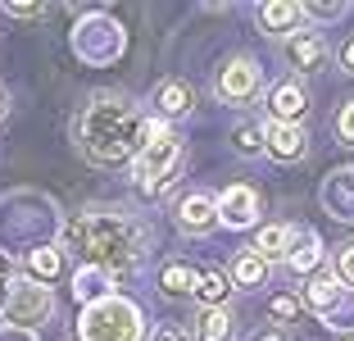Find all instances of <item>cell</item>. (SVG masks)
I'll use <instances>...</instances> for the list:
<instances>
[{"label": "cell", "mask_w": 354, "mask_h": 341, "mask_svg": "<svg viewBox=\"0 0 354 341\" xmlns=\"http://www.w3.org/2000/svg\"><path fill=\"white\" fill-rule=\"evenodd\" d=\"M155 110L164 114V119H187V114L196 110V91H191L182 78H168V82H159V91H155Z\"/></svg>", "instance_id": "13"}, {"label": "cell", "mask_w": 354, "mask_h": 341, "mask_svg": "<svg viewBox=\"0 0 354 341\" xmlns=\"http://www.w3.org/2000/svg\"><path fill=\"white\" fill-rule=\"evenodd\" d=\"M259 87H263V69H259V60L254 55H232L227 64L218 69V82H214V96H218L223 105H250L254 96H259Z\"/></svg>", "instance_id": "6"}, {"label": "cell", "mask_w": 354, "mask_h": 341, "mask_svg": "<svg viewBox=\"0 0 354 341\" xmlns=\"http://www.w3.org/2000/svg\"><path fill=\"white\" fill-rule=\"evenodd\" d=\"M263 100H268V123H300L304 110H309V91L295 78L291 82H272Z\"/></svg>", "instance_id": "11"}, {"label": "cell", "mask_w": 354, "mask_h": 341, "mask_svg": "<svg viewBox=\"0 0 354 341\" xmlns=\"http://www.w3.org/2000/svg\"><path fill=\"white\" fill-rule=\"evenodd\" d=\"M59 264H64V255H59L55 246H37V250H28V269L37 273V282L55 278V273H59Z\"/></svg>", "instance_id": "20"}, {"label": "cell", "mask_w": 354, "mask_h": 341, "mask_svg": "<svg viewBox=\"0 0 354 341\" xmlns=\"http://www.w3.org/2000/svg\"><path fill=\"white\" fill-rule=\"evenodd\" d=\"M291 241H295V227H291V223H263L250 250H254L259 259H268V264H272V259H286Z\"/></svg>", "instance_id": "15"}, {"label": "cell", "mask_w": 354, "mask_h": 341, "mask_svg": "<svg viewBox=\"0 0 354 341\" xmlns=\"http://www.w3.org/2000/svg\"><path fill=\"white\" fill-rule=\"evenodd\" d=\"M323 200L336 218H354V168H341V173L327 177L323 186Z\"/></svg>", "instance_id": "16"}, {"label": "cell", "mask_w": 354, "mask_h": 341, "mask_svg": "<svg viewBox=\"0 0 354 341\" xmlns=\"http://www.w3.org/2000/svg\"><path fill=\"white\" fill-rule=\"evenodd\" d=\"M191 341H232V310H227V305L200 310L196 328H191Z\"/></svg>", "instance_id": "18"}, {"label": "cell", "mask_w": 354, "mask_h": 341, "mask_svg": "<svg viewBox=\"0 0 354 341\" xmlns=\"http://www.w3.org/2000/svg\"><path fill=\"white\" fill-rule=\"evenodd\" d=\"M64 246L91 259V269L109 273V278H127V273L146 259V227L123 209H77L64 223Z\"/></svg>", "instance_id": "1"}, {"label": "cell", "mask_w": 354, "mask_h": 341, "mask_svg": "<svg viewBox=\"0 0 354 341\" xmlns=\"http://www.w3.org/2000/svg\"><path fill=\"white\" fill-rule=\"evenodd\" d=\"M336 137H341L345 146H354V100H345L341 114H336Z\"/></svg>", "instance_id": "26"}, {"label": "cell", "mask_w": 354, "mask_h": 341, "mask_svg": "<svg viewBox=\"0 0 354 341\" xmlns=\"http://www.w3.org/2000/svg\"><path fill=\"white\" fill-rule=\"evenodd\" d=\"M173 214H177V227H182L187 237H209V232L218 227V205H214V196H205V191L182 196Z\"/></svg>", "instance_id": "10"}, {"label": "cell", "mask_w": 354, "mask_h": 341, "mask_svg": "<svg viewBox=\"0 0 354 341\" xmlns=\"http://www.w3.org/2000/svg\"><path fill=\"white\" fill-rule=\"evenodd\" d=\"M214 205H218V223L241 232V227H250L254 218H259V191H254V186H245V182H232L227 191L214 200Z\"/></svg>", "instance_id": "8"}, {"label": "cell", "mask_w": 354, "mask_h": 341, "mask_svg": "<svg viewBox=\"0 0 354 341\" xmlns=\"http://www.w3.org/2000/svg\"><path fill=\"white\" fill-rule=\"evenodd\" d=\"M232 150H241V155H259L263 150V128H254V123L232 128Z\"/></svg>", "instance_id": "22"}, {"label": "cell", "mask_w": 354, "mask_h": 341, "mask_svg": "<svg viewBox=\"0 0 354 341\" xmlns=\"http://www.w3.org/2000/svg\"><path fill=\"white\" fill-rule=\"evenodd\" d=\"M286 269L300 273V278H313V273L323 269V241L313 237V232H300V227H295V241H291V250H286Z\"/></svg>", "instance_id": "12"}, {"label": "cell", "mask_w": 354, "mask_h": 341, "mask_svg": "<svg viewBox=\"0 0 354 341\" xmlns=\"http://www.w3.org/2000/svg\"><path fill=\"white\" fill-rule=\"evenodd\" d=\"M159 282H164V287H159L164 296H191V291H196V273H191L187 264H168Z\"/></svg>", "instance_id": "21"}, {"label": "cell", "mask_w": 354, "mask_h": 341, "mask_svg": "<svg viewBox=\"0 0 354 341\" xmlns=\"http://www.w3.org/2000/svg\"><path fill=\"white\" fill-rule=\"evenodd\" d=\"M268 269H272V264H268V259H259V255H254V250H236V259H232V287H236V291H259L263 287V282H268Z\"/></svg>", "instance_id": "14"}, {"label": "cell", "mask_w": 354, "mask_h": 341, "mask_svg": "<svg viewBox=\"0 0 354 341\" xmlns=\"http://www.w3.org/2000/svg\"><path fill=\"white\" fill-rule=\"evenodd\" d=\"M300 19H304V5H291V0H268V5H259V23L268 32H300Z\"/></svg>", "instance_id": "17"}, {"label": "cell", "mask_w": 354, "mask_h": 341, "mask_svg": "<svg viewBox=\"0 0 354 341\" xmlns=\"http://www.w3.org/2000/svg\"><path fill=\"white\" fill-rule=\"evenodd\" d=\"M245 341H286V332H281V328H259V332H250Z\"/></svg>", "instance_id": "31"}, {"label": "cell", "mask_w": 354, "mask_h": 341, "mask_svg": "<svg viewBox=\"0 0 354 341\" xmlns=\"http://www.w3.org/2000/svg\"><path fill=\"white\" fill-rule=\"evenodd\" d=\"M5 273L10 269H5V259H0V305H5V291H10V278H5Z\"/></svg>", "instance_id": "32"}, {"label": "cell", "mask_w": 354, "mask_h": 341, "mask_svg": "<svg viewBox=\"0 0 354 341\" xmlns=\"http://www.w3.org/2000/svg\"><path fill=\"white\" fill-rule=\"evenodd\" d=\"M263 150H268L277 164H300L309 155V132L300 123H268L263 128Z\"/></svg>", "instance_id": "9"}, {"label": "cell", "mask_w": 354, "mask_h": 341, "mask_svg": "<svg viewBox=\"0 0 354 341\" xmlns=\"http://www.w3.org/2000/svg\"><path fill=\"white\" fill-rule=\"evenodd\" d=\"M281 55H286V64H291L295 73H323L327 64V42H323V32H291L286 42H281Z\"/></svg>", "instance_id": "7"}, {"label": "cell", "mask_w": 354, "mask_h": 341, "mask_svg": "<svg viewBox=\"0 0 354 341\" xmlns=\"http://www.w3.org/2000/svg\"><path fill=\"white\" fill-rule=\"evenodd\" d=\"M141 332H146V319L123 296H100L77 319V337L82 341H141Z\"/></svg>", "instance_id": "3"}, {"label": "cell", "mask_w": 354, "mask_h": 341, "mask_svg": "<svg viewBox=\"0 0 354 341\" xmlns=\"http://www.w3.org/2000/svg\"><path fill=\"white\" fill-rule=\"evenodd\" d=\"M232 291V282L223 278L218 269H209V273H196V296H200V310H214V305H223Z\"/></svg>", "instance_id": "19"}, {"label": "cell", "mask_w": 354, "mask_h": 341, "mask_svg": "<svg viewBox=\"0 0 354 341\" xmlns=\"http://www.w3.org/2000/svg\"><path fill=\"white\" fill-rule=\"evenodd\" d=\"M345 341H354V337H345Z\"/></svg>", "instance_id": "34"}, {"label": "cell", "mask_w": 354, "mask_h": 341, "mask_svg": "<svg viewBox=\"0 0 354 341\" xmlns=\"http://www.w3.org/2000/svg\"><path fill=\"white\" fill-rule=\"evenodd\" d=\"M141 128L146 123L127 105V96L100 91L82 105V114H77V123H73V137H77V150L95 168H123L141 150Z\"/></svg>", "instance_id": "2"}, {"label": "cell", "mask_w": 354, "mask_h": 341, "mask_svg": "<svg viewBox=\"0 0 354 341\" xmlns=\"http://www.w3.org/2000/svg\"><path fill=\"white\" fill-rule=\"evenodd\" d=\"M336 278L354 291V241H345V246L336 250Z\"/></svg>", "instance_id": "25"}, {"label": "cell", "mask_w": 354, "mask_h": 341, "mask_svg": "<svg viewBox=\"0 0 354 341\" xmlns=\"http://www.w3.org/2000/svg\"><path fill=\"white\" fill-rule=\"evenodd\" d=\"M341 14H345V5H304V19H318V23H332Z\"/></svg>", "instance_id": "27"}, {"label": "cell", "mask_w": 354, "mask_h": 341, "mask_svg": "<svg viewBox=\"0 0 354 341\" xmlns=\"http://www.w3.org/2000/svg\"><path fill=\"white\" fill-rule=\"evenodd\" d=\"M77 300H86V305H95V300H100L104 296V273L100 269H82V273H77Z\"/></svg>", "instance_id": "23"}, {"label": "cell", "mask_w": 354, "mask_h": 341, "mask_svg": "<svg viewBox=\"0 0 354 341\" xmlns=\"http://www.w3.org/2000/svg\"><path fill=\"white\" fill-rule=\"evenodd\" d=\"M150 341H191V332H182L177 323H159V328H155V337H150Z\"/></svg>", "instance_id": "28"}, {"label": "cell", "mask_w": 354, "mask_h": 341, "mask_svg": "<svg viewBox=\"0 0 354 341\" xmlns=\"http://www.w3.org/2000/svg\"><path fill=\"white\" fill-rule=\"evenodd\" d=\"M0 119H5V91H0Z\"/></svg>", "instance_id": "33"}, {"label": "cell", "mask_w": 354, "mask_h": 341, "mask_svg": "<svg viewBox=\"0 0 354 341\" xmlns=\"http://www.w3.org/2000/svg\"><path fill=\"white\" fill-rule=\"evenodd\" d=\"M336 60H341V69H345V73L354 78V37H350V42L341 46V51H336Z\"/></svg>", "instance_id": "30"}, {"label": "cell", "mask_w": 354, "mask_h": 341, "mask_svg": "<svg viewBox=\"0 0 354 341\" xmlns=\"http://www.w3.org/2000/svg\"><path fill=\"white\" fill-rule=\"evenodd\" d=\"M0 310H5V319H10L14 328H41V323H50V314H55V296H50L46 282L19 278V282H10Z\"/></svg>", "instance_id": "5"}, {"label": "cell", "mask_w": 354, "mask_h": 341, "mask_svg": "<svg viewBox=\"0 0 354 341\" xmlns=\"http://www.w3.org/2000/svg\"><path fill=\"white\" fill-rule=\"evenodd\" d=\"M268 319H277V323H295V319H300V300L286 296V291H281V296H272V300H268Z\"/></svg>", "instance_id": "24"}, {"label": "cell", "mask_w": 354, "mask_h": 341, "mask_svg": "<svg viewBox=\"0 0 354 341\" xmlns=\"http://www.w3.org/2000/svg\"><path fill=\"white\" fill-rule=\"evenodd\" d=\"M304 305L318 319H327V328H354V291L336 273H323V269L313 273L309 287H304Z\"/></svg>", "instance_id": "4"}, {"label": "cell", "mask_w": 354, "mask_h": 341, "mask_svg": "<svg viewBox=\"0 0 354 341\" xmlns=\"http://www.w3.org/2000/svg\"><path fill=\"white\" fill-rule=\"evenodd\" d=\"M10 19H46V5H5Z\"/></svg>", "instance_id": "29"}]
</instances>
